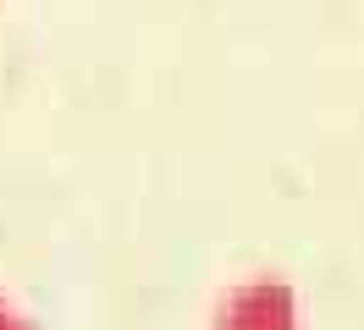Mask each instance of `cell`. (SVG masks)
<instances>
[{
	"mask_svg": "<svg viewBox=\"0 0 364 330\" xmlns=\"http://www.w3.org/2000/svg\"><path fill=\"white\" fill-rule=\"evenodd\" d=\"M210 330H304L298 286L282 275H249L215 303Z\"/></svg>",
	"mask_w": 364,
	"mask_h": 330,
	"instance_id": "obj_1",
	"label": "cell"
},
{
	"mask_svg": "<svg viewBox=\"0 0 364 330\" xmlns=\"http://www.w3.org/2000/svg\"><path fill=\"white\" fill-rule=\"evenodd\" d=\"M0 330H39V325H33V319H28V314L11 303L6 292H0Z\"/></svg>",
	"mask_w": 364,
	"mask_h": 330,
	"instance_id": "obj_2",
	"label": "cell"
}]
</instances>
